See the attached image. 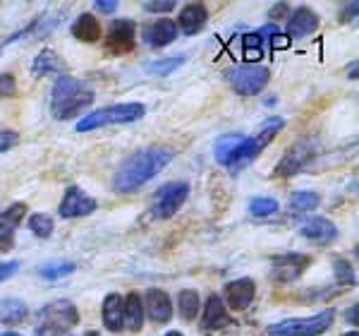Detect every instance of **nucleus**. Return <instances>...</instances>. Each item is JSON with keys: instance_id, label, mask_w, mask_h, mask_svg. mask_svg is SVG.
Listing matches in <instances>:
<instances>
[{"instance_id": "46", "label": "nucleus", "mask_w": 359, "mask_h": 336, "mask_svg": "<svg viewBox=\"0 0 359 336\" xmlns=\"http://www.w3.org/2000/svg\"><path fill=\"white\" fill-rule=\"evenodd\" d=\"M343 336H359L357 332H347V334H343Z\"/></svg>"}, {"instance_id": "42", "label": "nucleus", "mask_w": 359, "mask_h": 336, "mask_svg": "<svg viewBox=\"0 0 359 336\" xmlns=\"http://www.w3.org/2000/svg\"><path fill=\"white\" fill-rule=\"evenodd\" d=\"M271 41H273L276 49H283V46H287V37H280V34H273V37H271Z\"/></svg>"}, {"instance_id": "44", "label": "nucleus", "mask_w": 359, "mask_h": 336, "mask_svg": "<svg viewBox=\"0 0 359 336\" xmlns=\"http://www.w3.org/2000/svg\"><path fill=\"white\" fill-rule=\"evenodd\" d=\"M3 336H22V334H17V332H5Z\"/></svg>"}, {"instance_id": "27", "label": "nucleus", "mask_w": 359, "mask_h": 336, "mask_svg": "<svg viewBox=\"0 0 359 336\" xmlns=\"http://www.w3.org/2000/svg\"><path fill=\"white\" fill-rule=\"evenodd\" d=\"M177 308H180V317L184 322H192L196 315H199V293L196 291H180L177 295Z\"/></svg>"}, {"instance_id": "22", "label": "nucleus", "mask_w": 359, "mask_h": 336, "mask_svg": "<svg viewBox=\"0 0 359 336\" xmlns=\"http://www.w3.org/2000/svg\"><path fill=\"white\" fill-rule=\"evenodd\" d=\"M123 324L130 332H142L144 327V303L137 293L123 298Z\"/></svg>"}, {"instance_id": "4", "label": "nucleus", "mask_w": 359, "mask_h": 336, "mask_svg": "<svg viewBox=\"0 0 359 336\" xmlns=\"http://www.w3.org/2000/svg\"><path fill=\"white\" fill-rule=\"evenodd\" d=\"M283 127H285V120H283V118H269L257 135L245 137V142L240 144V149H237V152L233 154V159H230L228 168H242V166L252 164V161L257 159V156L262 154L266 147H269L271 140H273Z\"/></svg>"}, {"instance_id": "9", "label": "nucleus", "mask_w": 359, "mask_h": 336, "mask_svg": "<svg viewBox=\"0 0 359 336\" xmlns=\"http://www.w3.org/2000/svg\"><path fill=\"white\" fill-rule=\"evenodd\" d=\"M311 259L299 252H285L271 257V279L276 283H290L302 276V271L309 266Z\"/></svg>"}, {"instance_id": "8", "label": "nucleus", "mask_w": 359, "mask_h": 336, "mask_svg": "<svg viewBox=\"0 0 359 336\" xmlns=\"http://www.w3.org/2000/svg\"><path fill=\"white\" fill-rule=\"evenodd\" d=\"M314 159V142L311 140H299L297 144H292L285 152L278 166L273 168V178H292L297 176L302 168Z\"/></svg>"}, {"instance_id": "23", "label": "nucleus", "mask_w": 359, "mask_h": 336, "mask_svg": "<svg viewBox=\"0 0 359 336\" xmlns=\"http://www.w3.org/2000/svg\"><path fill=\"white\" fill-rule=\"evenodd\" d=\"M72 37L79 39L82 44H94L101 39V25H98V20L94 15L82 13L72 22Z\"/></svg>"}, {"instance_id": "14", "label": "nucleus", "mask_w": 359, "mask_h": 336, "mask_svg": "<svg viewBox=\"0 0 359 336\" xmlns=\"http://www.w3.org/2000/svg\"><path fill=\"white\" fill-rule=\"evenodd\" d=\"M144 310H147V315L151 317L154 322L163 324L172 317V303H170V295L165 291H161V288H151V291H147V298H144Z\"/></svg>"}, {"instance_id": "19", "label": "nucleus", "mask_w": 359, "mask_h": 336, "mask_svg": "<svg viewBox=\"0 0 359 336\" xmlns=\"http://www.w3.org/2000/svg\"><path fill=\"white\" fill-rule=\"evenodd\" d=\"M208 20V10L204 3H189L187 8H182L175 25L182 29L184 34H196L201 32Z\"/></svg>"}, {"instance_id": "39", "label": "nucleus", "mask_w": 359, "mask_h": 336, "mask_svg": "<svg viewBox=\"0 0 359 336\" xmlns=\"http://www.w3.org/2000/svg\"><path fill=\"white\" fill-rule=\"evenodd\" d=\"M96 8L101 10V13L111 15V13H115V8H118V3H115V0H96Z\"/></svg>"}, {"instance_id": "3", "label": "nucleus", "mask_w": 359, "mask_h": 336, "mask_svg": "<svg viewBox=\"0 0 359 336\" xmlns=\"http://www.w3.org/2000/svg\"><path fill=\"white\" fill-rule=\"evenodd\" d=\"M144 113H147V108H144L142 103H115V106L98 108V111L82 118L77 123V130L89 132V130H98V127H106V125L135 123V120L144 118Z\"/></svg>"}, {"instance_id": "41", "label": "nucleus", "mask_w": 359, "mask_h": 336, "mask_svg": "<svg viewBox=\"0 0 359 336\" xmlns=\"http://www.w3.org/2000/svg\"><path fill=\"white\" fill-rule=\"evenodd\" d=\"M345 320L352 324V327H357V305H352L350 310H347V315H345Z\"/></svg>"}, {"instance_id": "13", "label": "nucleus", "mask_w": 359, "mask_h": 336, "mask_svg": "<svg viewBox=\"0 0 359 336\" xmlns=\"http://www.w3.org/2000/svg\"><path fill=\"white\" fill-rule=\"evenodd\" d=\"M230 324L228 310L223 305L221 295H208L204 303V317H201V329L204 332H216V329H223Z\"/></svg>"}, {"instance_id": "35", "label": "nucleus", "mask_w": 359, "mask_h": 336, "mask_svg": "<svg viewBox=\"0 0 359 336\" xmlns=\"http://www.w3.org/2000/svg\"><path fill=\"white\" fill-rule=\"evenodd\" d=\"M17 142H20V135H17V132H13V130L0 132V152H10Z\"/></svg>"}, {"instance_id": "29", "label": "nucleus", "mask_w": 359, "mask_h": 336, "mask_svg": "<svg viewBox=\"0 0 359 336\" xmlns=\"http://www.w3.org/2000/svg\"><path fill=\"white\" fill-rule=\"evenodd\" d=\"M292 209L297 212H314L318 205H321V197L316 193H311V190H299V193L292 195Z\"/></svg>"}, {"instance_id": "32", "label": "nucleus", "mask_w": 359, "mask_h": 336, "mask_svg": "<svg viewBox=\"0 0 359 336\" xmlns=\"http://www.w3.org/2000/svg\"><path fill=\"white\" fill-rule=\"evenodd\" d=\"M249 212H252L254 217H271V214L278 212V202L273 197H254V200L249 202Z\"/></svg>"}, {"instance_id": "7", "label": "nucleus", "mask_w": 359, "mask_h": 336, "mask_svg": "<svg viewBox=\"0 0 359 336\" xmlns=\"http://www.w3.org/2000/svg\"><path fill=\"white\" fill-rule=\"evenodd\" d=\"M225 77L240 96H254L269 82V70L264 65H240L230 70Z\"/></svg>"}, {"instance_id": "11", "label": "nucleus", "mask_w": 359, "mask_h": 336, "mask_svg": "<svg viewBox=\"0 0 359 336\" xmlns=\"http://www.w3.org/2000/svg\"><path fill=\"white\" fill-rule=\"evenodd\" d=\"M106 49L118 56L130 53L135 49V22L130 20L111 22V29H108V37H106Z\"/></svg>"}, {"instance_id": "40", "label": "nucleus", "mask_w": 359, "mask_h": 336, "mask_svg": "<svg viewBox=\"0 0 359 336\" xmlns=\"http://www.w3.org/2000/svg\"><path fill=\"white\" fill-rule=\"evenodd\" d=\"M287 13V5L285 3H278L273 10H271V20H278L280 15H285Z\"/></svg>"}, {"instance_id": "21", "label": "nucleus", "mask_w": 359, "mask_h": 336, "mask_svg": "<svg viewBox=\"0 0 359 336\" xmlns=\"http://www.w3.org/2000/svg\"><path fill=\"white\" fill-rule=\"evenodd\" d=\"M101 315H103V324L106 329L111 332H123V295L118 293H111L103 298V308H101Z\"/></svg>"}, {"instance_id": "38", "label": "nucleus", "mask_w": 359, "mask_h": 336, "mask_svg": "<svg viewBox=\"0 0 359 336\" xmlns=\"http://www.w3.org/2000/svg\"><path fill=\"white\" fill-rule=\"evenodd\" d=\"M357 8H359V5L355 3V0H352V3L343 10V13H340V20H343V22H352L357 17Z\"/></svg>"}, {"instance_id": "31", "label": "nucleus", "mask_w": 359, "mask_h": 336, "mask_svg": "<svg viewBox=\"0 0 359 336\" xmlns=\"http://www.w3.org/2000/svg\"><path fill=\"white\" fill-rule=\"evenodd\" d=\"M74 271V262H50V264H43L39 269V274L48 281H55V279H62V276L72 274Z\"/></svg>"}, {"instance_id": "43", "label": "nucleus", "mask_w": 359, "mask_h": 336, "mask_svg": "<svg viewBox=\"0 0 359 336\" xmlns=\"http://www.w3.org/2000/svg\"><path fill=\"white\" fill-rule=\"evenodd\" d=\"M350 79H357V63H352L350 65Z\"/></svg>"}, {"instance_id": "18", "label": "nucleus", "mask_w": 359, "mask_h": 336, "mask_svg": "<svg viewBox=\"0 0 359 336\" xmlns=\"http://www.w3.org/2000/svg\"><path fill=\"white\" fill-rule=\"evenodd\" d=\"M27 214V205L20 202V205H13L10 209H5L0 214V247H10L13 245V235L17 231V226L25 219Z\"/></svg>"}, {"instance_id": "15", "label": "nucleus", "mask_w": 359, "mask_h": 336, "mask_svg": "<svg viewBox=\"0 0 359 336\" xmlns=\"http://www.w3.org/2000/svg\"><path fill=\"white\" fill-rule=\"evenodd\" d=\"M177 37V25L172 20H158L154 22V25L144 27V41L149 46H154V49H163V46L172 44Z\"/></svg>"}, {"instance_id": "5", "label": "nucleus", "mask_w": 359, "mask_h": 336, "mask_svg": "<svg viewBox=\"0 0 359 336\" xmlns=\"http://www.w3.org/2000/svg\"><path fill=\"white\" fill-rule=\"evenodd\" d=\"M335 320V310H323L314 317H292V320H283L269 327L273 336H318L331 329Z\"/></svg>"}, {"instance_id": "30", "label": "nucleus", "mask_w": 359, "mask_h": 336, "mask_svg": "<svg viewBox=\"0 0 359 336\" xmlns=\"http://www.w3.org/2000/svg\"><path fill=\"white\" fill-rule=\"evenodd\" d=\"M29 228H32L39 238H48V235L53 233V217H50V214H43V212L32 214V219H29Z\"/></svg>"}, {"instance_id": "34", "label": "nucleus", "mask_w": 359, "mask_h": 336, "mask_svg": "<svg viewBox=\"0 0 359 336\" xmlns=\"http://www.w3.org/2000/svg\"><path fill=\"white\" fill-rule=\"evenodd\" d=\"M175 8V0H151V3H144V10L149 13H170Z\"/></svg>"}, {"instance_id": "24", "label": "nucleus", "mask_w": 359, "mask_h": 336, "mask_svg": "<svg viewBox=\"0 0 359 336\" xmlns=\"http://www.w3.org/2000/svg\"><path fill=\"white\" fill-rule=\"evenodd\" d=\"M32 72L36 77H43V75H55V72H65V63L60 60V56L50 49H43L41 53L34 58Z\"/></svg>"}, {"instance_id": "16", "label": "nucleus", "mask_w": 359, "mask_h": 336, "mask_svg": "<svg viewBox=\"0 0 359 336\" xmlns=\"http://www.w3.org/2000/svg\"><path fill=\"white\" fill-rule=\"evenodd\" d=\"M318 29V17L314 10L309 8H297L287 20V34L292 39H304L309 34H314Z\"/></svg>"}, {"instance_id": "33", "label": "nucleus", "mask_w": 359, "mask_h": 336, "mask_svg": "<svg viewBox=\"0 0 359 336\" xmlns=\"http://www.w3.org/2000/svg\"><path fill=\"white\" fill-rule=\"evenodd\" d=\"M333 269H335V276H338V281L343 283V286H352L357 279H355V271H352V266L345 262V259H335L333 262Z\"/></svg>"}, {"instance_id": "2", "label": "nucleus", "mask_w": 359, "mask_h": 336, "mask_svg": "<svg viewBox=\"0 0 359 336\" xmlns=\"http://www.w3.org/2000/svg\"><path fill=\"white\" fill-rule=\"evenodd\" d=\"M36 320V336H69V329L79 322V312L69 300H55L39 310Z\"/></svg>"}, {"instance_id": "36", "label": "nucleus", "mask_w": 359, "mask_h": 336, "mask_svg": "<svg viewBox=\"0 0 359 336\" xmlns=\"http://www.w3.org/2000/svg\"><path fill=\"white\" fill-rule=\"evenodd\" d=\"M17 84L13 75H0V96H15Z\"/></svg>"}, {"instance_id": "10", "label": "nucleus", "mask_w": 359, "mask_h": 336, "mask_svg": "<svg viewBox=\"0 0 359 336\" xmlns=\"http://www.w3.org/2000/svg\"><path fill=\"white\" fill-rule=\"evenodd\" d=\"M94 212H96V200L86 195L82 188H77V185L67 188V193L60 202V209H57V214H60L62 219L89 217V214H94Z\"/></svg>"}, {"instance_id": "25", "label": "nucleus", "mask_w": 359, "mask_h": 336, "mask_svg": "<svg viewBox=\"0 0 359 336\" xmlns=\"http://www.w3.org/2000/svg\"><path fill=\"white\" fill-rule=\"evenodd\" d=\"M29 315L27 305L17 298H5L0 300V322L8 324V327H15V324L25 322Z\"/></svg>"}, {"instance_id": "17", "label": "nucleus", "mask_w": 359, "mask_h": 336, "mask_svg": "<svg viewBox=\"0 0 359 336\" xmlns=\"http://www.w3.org/2000/svg\"><path fill=\"white\" fill-rule=\"evenodd\" d=\"M299 233H302L304 238L314 240V243H323V245L338 238V228H335V224L328 221V219H323V217H314V219H309V221H304L302 228H299Z\"/></svg>"}, {"instance_id": "45", "label": "nucleus", "mask_w": 359, "mask_h": 336, "mask_svg": "<svg viewBox=\"0 0 359 336\" xmlns=\"http://www.w3.org/2000/svg\"><path fill=\"white\" fill-rule=\"evenodd\" d=\"M165 336H182V334H180V332H168Z\"/></svg>"}, {"instance_id": "6", "label": "nucleus", "mask_w": 359, "mask_h": 336, "mask_svg": "<svg viewBox=\"0 0 359 336\" xmlns=\"http://www.w3.org/2000/svg\"><path fill=\"white\" fill-rule=\"evenodd\" d=\"M189 197V185L177 181V183H168L158 193L154 195L151 202V217L154 219H170L172 214L180 212V207L187 202Z\"/></svg>"}, {"instance_id": "26", "label": "nucleus", "mask_w": 359, "mask_h": 336, "mask_svg": "<svg viewBox=\"0 0 359 336\" xmlns=\"http://www.w3.org/2000/svg\"><path fill=\"white\" fill-rule=\"evenodd\" d=\"M245 142V135H228V137H221V140L216 142V147H213V154H216V161L223 166L230 164V159H233V154L240 149V144Z\"/></svg>"}, {"instance_id": "47", "label": "nucleus", "mask_w": 359, "mask_h": 336, "mask_svg": "<svg viewBox=\"0 0 359 336\" xmlns=\"http://www.w3.org/2000/svg\"><path fill=\"white\" fill-rule=\"evenodd\" d=\"M84 336H101V334H98V332H89V334H84Z\"/></svg>"}, {"instance_id": "37", "label": "nucleus", "mask_w": 359, "mask_h": 336, "mask_svg": "<svg viewBox=\"0 0 359 336\" xmlns=\"http://www.w3.org/2000/svg\"><path fill=\"white\" fill-rule=\"evenodd\" d=\"M17 269H20V264H17V262H5V264H0V283H3L5 279H10V276H13Z\"/></svg>"}, {"instance_id": "1", "label": "nucleus", "mask_w": 359, "mask_h": 336, "mask_svg": "<svg viewBox=\"0 0 359 336\" xmlns=\"http://www.w3.org/2000/svg\"><path fill=\"white\" fill-rule=\"evenodd\" d=\"M172 161V152L165 147H149L137 152L135 156L125 161L113 176V190L120 195L132 193V190L142 188L154 176H158L163 168Z\"/></svg>"}, {"instance_id": "12", "label": "nucleus", "mask_w": 359, "mask_h": 336, "mask_svg": "<svg viewBox=\"0 0 359 336\" xmlns=\"http://www.w3.org/2000/svg\"><path fill=\"white\" fill-rule=\"evenodd\" d=\"M254 298H257V283L252 279H235L225 286V300H228L230 310H247L254 303Z\"/></svg>"}, {"instance_id": "28", "label": "nucleus", "mask_w": 359, "mask_h": 336, "mask_svg": "<svg viewBox=\"0 0 359 336\" xmlns=\"http://www.w3.org/2000/svg\"><path fill=\"white\" fill-rule=\"evenodd\" d=\"M184 63V56H175V58H161V60H151L144 65V70L151 72V75H158V77H165V75L175 72L180 65Z\"/></svg>"}, {"instance_id": "20", "label": "nucleus", "mask_w": 359, "mask_h": 336, "mask_svg": "<svg viewBox=\"0 0 359 336\" xmlns=\"http://www.w3.org/2000/svg\"><path fill=\"white\" fill-rule=\"evenodd\" d=\"M91 103H94V91L86 89V86H82V89H79L77 94L69 98V101L60 103V106H55L53 115H55L57 120H69V118H74V115L82 113L84 108H89Z\"/></svg>"}]
</instances>
